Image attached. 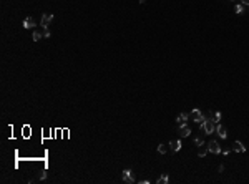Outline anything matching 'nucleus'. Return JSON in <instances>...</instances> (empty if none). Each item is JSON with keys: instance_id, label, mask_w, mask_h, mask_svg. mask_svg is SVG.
I'll list each match as a JSON object with an SVG mask.
<instances>
[{"instance_id": "obj_13", "label": "nucleus", "mask_w": 249, "mask_h": 184, "mask_svg": "<svg viewBox=\"0 0 249 184\" xmlns=\"http://www.w3.org/2000/svg\"><path fill=\"white\" fill-rule=\"evenodd\" d=\"M244 10H246V5H243V4H238V5L234 7V12H236L238 15H243Z\"/></svg>"}, {"instance_id": "obj_20", "label": "nucleus", "mask_w": 249, "mask_h": 184, "mask_svg": "<svg viewBox=\"0 0 249 184\" xmlns=\"http://www.w3.org/2000/svg\"><path fill=\"white\" fill-rule=\"evenodd\" d=\"M241 4L243 5H249V0H241Z\"/></svg>"}, {"instance_id": "obj_9", "label": "nucleus", "mask_w": 249, "mask_h": 184, "mask_svg": "<svg viewBox=\"0 0 249 184\" xmlns=\"http://www.w3.org/2000/svg\"><path fill=\"white\" fill-rule=\"evenodd\" d=\"M208 151H209V148H208V144L206 143H203L201 146H198V156L199 158H204V156L208 154Z\"/></svg>"}, {"instance_id": "obj_5", "label": "nucleus", "mask_w": 249, "mask_h": 184, "mask_svg": "<svg viewBox=\"0 0 249 184\" xmlns=\"http://www.w3.org/2000/svg\"><path fill=\"white\" fill-rule=\"evenodd\" d=\"M208 148H209V153H213V154H219V153H221V148H219L218 141H209Z\"/></svg>"}, {"instance_id": "obj_18", "label": "nucleus", "mask_w": 249, "mask_h": 184, "mask_svg": "<svg viewBox=\"0 0 249 184\" xmlns=\"http://www.w3.org/2000/svg\"><path fill=\"white\" fill-rule=\"evenodd\" d=\"M204 141H203V138H194V146H201Z\"/></svg>"}, {"instance_id": "obj_16", "label": "nucleus", "mask_w": 249, "mask_h": 184, "mask_svg": "<svg viewBox=\"0 0 249 184\" xmlns=\"http://www.w3.org/2000/svg\"><path fill=\"white\" fill-rule=\"evenodd\" d=\"M43 37V33H40V32H33V35H32V38H33V41H38Z\"/></svg>"}, {"instance_id": "obj_7", "label": "nucleus", "mask_w": 249, "mask_h": 184, "mask_svg": "<svg viewBox=\"0 0 249 184\" xmlns=\"http://www.w3.org/2000/svg\"><path fill=\"white\" fill-rule=\"evenodd\" d=\"M233 151H236V153H246V146H244L241 141H234L233 143Z\"/></svg>"}, {"instance_id": "obj_6", "label": "nucleus", "mask_w": 249, "mask_h": 184, "mask_svg": "<svg viewBox=\"0 0 249 184\" xmlns=\"http://www.w3.org/2000/svg\"><path fill=\"white\" fill-rule=\"evenodd\" d=\"M216 133H218L219 138H223V139L228 138V129L224 128L223 124H216Z\"/></svg>"}, {"instance_id": "obj_2", "label": "nucleus", "mask_w": 249, "mask_h": 184, "mask_svg": "<svg viewBox=\"0 0 249 184\" xmlns=\"http://www.w3.org/2000/svg\"><path fill=\"white\" fill-rule=\"evenodd\" d=\"M51 20H53V13H43V15H42V20H40V27L42 28H48Z\"/></svg>"}, {"instance_id": "obj_8", "label": "nucleus", "mask_w": 249, "mask_h": 184, "mask_svg": "<svg viewBox=\"0 0 249 184\" xmlns=\"http://www.w3.org/2000/svg\"><path fill=\"white\" fill-rule=\"evenodd\" d=\"M188 119H189V113H179L178 118H176V123L178 124H186Z\"/></svg>"}, {"instance_id": "obj_3", "label": "nucleus", "mask_w": 249, "mask_h": 184, "mask_svg": "<svg viewBox=\"0 0 249 184\" xmlns=\"http://www.w3.org/2000/svg\"><path fill=\"white\" fill-rule=\"evenodd\" d=\"M123 181L128 183V184L135 183V178H133V171H131V169H125V171H123Z\"/></svg>"}, {"instance_id": "obj_14", "label": "nucleus", "mask_w": 249, "mask_h": 184, "mask_svg": "<svg viewBox=\"0 0 249 184\" xmlns=\"http://www.w3.org/2000/svg\"><path fill=\"white\" fill-rule=\"evenodd\" d=\"M169 183V178L166 176V174H163L161 178L158 179V184H168Z\"/></svg>"}, {"instance_id": "obj_12", "label": "nucleus", "mask_w": 249, "mask_h": 184, "mask_svg": "<svg viewBox=\"0 0 249 184\" xmlns=\"http://www.w3.org/2000/svg\"><path fill=\"white\" fill-rule=\"evenodd\" d=\"M33 27H37L35 20H33L32 17H27L25 20H23V28H33Z\"/></svg>"}, {"instance_id": "obj_10", "label": "nucleus", "mask_w": 249, "mask_h": 184, "mask_svg": "<svg viewBox=\"0 0 249 184\" xmlns=\"http://www.w3.org/2000/svg\"><path fill=\"white\" fill-rule=\"evenodd\" d=\"M201 116H203V113H201V111H199V110H198V108H194V110H193V111H191V113H189V118H191V119H193V121H194V123H196V121H198V119H199V118H201Z\"/></svg>"}, {"instance_id": "obj_1", "label": "nucleus", "mask_w": 249, "mask_h": 184, "mask_svg": "<svg viewBox=\"0 0 249 184\" xmlns=\"http://www.w3.org/2000/svg\"><path fill=\"white\" fill-rule=\"evenodd\" d=\"M201 129H203L206 134H211V133H214V131H216V123H214L213 119L209 118V119H206V121L201 124Z\"/></svg>"}, {"instance_id": "obj_11", "label": "nucleus", "mask_w": 249, "mask_h": 184, "mask_svg": "<svg viewBox=\"0 0 249 184\" xmlns=\"http://www.w3.org/2000/svg\"><path fill=\"white\" fill-rule=\"evenodd\" d=\"M169 149H171V151H174V153H178L179 149H181V141H179V139H176V141H171V143H169Z\"/></svg>"}, {"instance_id": "obj_4", "label": "nucleus", "mask_w": 249, "mask_h": 184, "mask_svg": "<svg viewBox=\"0 0 249 184\" xmlns=\"http://www.w3.org/2000/svg\"><path fill=\"white\" fill-rule=\"evenodd\" d=\"M178 134L181 136V138H188L189 134H191V129L186 126V124H179V128H178Z\"/></svg>"}, {"instance_id": "obj_19", "label": "nucleus", "mask_w": 249, "mask_h": 184, "mask_svg": "<svg viewBox=\"0 0 249 184\" xmlns=\"http://www.w3.org/2000/svg\"><path fill=\"white\" fill-rule=\"evenodd\" d=\"M43 37H45V38H50V37H51V32L48 30V28H43Z\"/></svg>"}, {"instance_id": "obj_17", "label": "nucleus", "mask_w": 249, "mask_h": 184, "mask_svg": "<svg viewBox=\"0 0 249 184\" xmlns=\"http://www.w3.org/2000/svg\"><path fill=\"white\" fill-rule=\"evenodd\" d=\"M219 119H221V113H219V111H216V113H214V116H213V121L216 123V124H218V123H219Z\"/></svg>"}, {"instance_id": "obj_15", "label": "nucleus", "mask_w": 249, "mask_h": 184, "mask_svg": "<svg viewBox=\"0 0 249 184\" xmlns=\"http://www.w3.org/2000/svg\"><path fill=\"white\" fill-rule=\"evenodd\" d=\"M158 153H159V154H166V153H168L166 144H159V146H158Z\"/></svg>"}]
</instances>
